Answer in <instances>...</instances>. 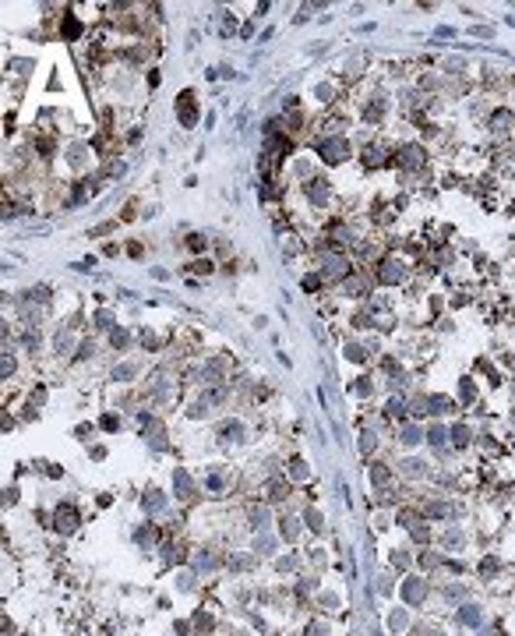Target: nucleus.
<instances>
[{"instance_id": "nucleus-4", "label": "nucleus", "mask_w": 515, "mask_h": 636, "mask_svg": "<svg viewBox=\"0 0 515 636\" xmlns=\"http://www.w3.org/2000/svg\"><path fill=\"white\" fill-rule=\"evenodd\" d=\"M423 594H427V583H423L420 576H410V580L402 583V597L410 601V604H420V601H423Z\"/></svg>"}, {"instance_id": "nucleus-21", "label": "nucleus", "mask_w": 515, "mask_h": 636, "mask_svg": "<svg viewBox=\"0 0 515 636\" xmlns=\"http://www.w3.org/2000/svg\"><path fill=\"white\" fill-rule=\"evenodd\" d=\"M388 414H396V417H406V403H402V400H392V403H388Z\"/></svg>"}, {"instance_id": "nucleus-33", "label": "nucleus", "mask_w": 515, "mask_h": 636, "mask_svg": "<svg viewBox=\"0 0 515 636\" xmlns=\"http://www.w3.org/2000/svg\"><path fill=\"white\" fill-rule=\"evenodd\" d=\"M307 636H328V629H325V626H311Z\"/></svg>"}, {"instance_id": "nucleus-6", "label": "nucleus", "mask_w": 515, "mask_h": 636, "mask_svg": "<svg viewBox=\"0 0 515 636\" xmlns=\"http://www.w3.org/2000/svg\"><path fill=\"white\" fill-rule=\"evenodd\" d=\"M402 166H406V170H420V166H423V148L420 145H402Z\"/></svg>"}, {"instance_id": "nucleus-20", "label": "nucleus", "mask_w": 515, "mask_h": 636, "mask_svg": "<svg viewBox=\"0 0 515 636\" xmlns=\"http://www.w3.org/2000/svg\"><path fill=\"white\" fill-rule=\"evenodd\" d=\"M96 322H99V329H113V315H110V311H99Z\"/></svg>"}, {"instance_id": "nucleus-17", "label": "nucleus", "mask_w": 515, "mask_h": 636, "mask_svg": "<svg viewBox=\"0 0 515 636\" xmlns=\"http://www.w3.org/2000/svg\"><path fill=\"white\" fill-rule=\"evenodd\" d=\"M402 474H410V477H420V474H423V463H420V460H410V463H402Z\"/></svg>"}, {"instance_id": "nucleus-25", "label": "nucleus", "mask_w": 515, "mask_h": 636, "mask_svg": "<svg viewBox=\"0 0 515 636\" xmlns=\"http://www.w3.org/2000/svg\"><path fill=\"white\" fill-rule=\"evenodd\" d=\"M317 286H321V276H314V272L304 276V290H317Z\"/></svg>"}, {"instance_id": "nucleus-7", "label": "nucleus", "mask_w": 515, "mask_h": 636, "mask_svg": "<svg viewBox=\"0 0 515 636\" xmlns=\"http://www.w3.org/2000/svg\"><path fill=\"white\" fill-rule=\"evenodd\" d=\"M173 488H177L180 498H194V484H191L187 470H177V474H173Z\"/></svg>"}, {"instance_id": "nucleus-13", "label": "nucleus", "mask_w": 515, "mask_h": 636, "mask_svg": "<svg viewBox=\"0 0 515 636\" xmlns=\"http://www.w3.org/2000/svg\"><path fill=\"white\" fill-rule=\"evenodd\" d=\"M420 442V431L413 428V424H410V428H402V445H416Z\"/></svg>"}, {"instance_id": "nucleus-16", "label": "nucleus", "mask_w": 515, "mask_h": 636, "mask_svg": "<svg viewBox=\"0 0 515 636\" xmlns=\"http://www.w3.org/2000/svg\"><path fill=\"white\" fill-rule=\"evenodd\" d=\"M187 248H191V251H198V254H201V251H205L208 244H205V237H201V233H191V237H187Z\"/></svg>"}, {"instance_id": "nucleus-18", "label": "nucleus", "mask_w": 515, "mask_h": 636, "mask_svg": "<svg viewBox=\"0 0 515 636\" xmlns=\"http://www.w3.org/2000/svg\"><path fill=\"white\" fill-rule=\"evenodd\" d=\"M452 438H456V445H466V442H469V428L456 424V428H452Z\"/></svg>"}, {"instance_id": "nucleus-22", "label": "nucleus", "mask_w": 515, "mask_h": 636, "mask_svg": "<svg viewBox=\"0 0 515 636\" xmlns=\"http://www.w3.org/2000/svg\"><path fill=\"white\" fill-rule=\"evenodd\" d=\"M371 481H374V484H385V481H388V470H385V466H374V470H371Z\"/></svg>"}, {"instance_id": "nucleus-10", "label": "nucleus", "mask_w": 515, "mask_h": 636, "mask_svg": "<svg viewBox=\"0 0 515 636\" xmlns=\"http://www.w3.org/2000/svg\"><path fill=\"white\" fill-rule=\"evenodd\" d=\"M491 124H494V131H508V124H512V113H508V110H497Z\"/></svg>"}, {"instance_id": "nucleus-27", "label": "nucleus", "mask_w": 515, "mask_h": 636, "mask_svg": "<svg viewBox=\"0 0 515 636\" xmlns=\"http://www.w3.org/2000/svg\"><path fill=\"white\" fill-rule=\"evenodd\" d=\"M346 357H350V360H363V357H367V354H363V350H360V346H346Z\"/></svg>"}, {"instance_id": "nucleus-32", "label": "nucleus", "mask_w": 515, "mask_h": 636, "mask_svg": "<svg viewBox=\"0 0 515 636\" xmlns=\"http://www.w3.org/2000/svg\"><path fill=\"white\" fill-rule=\"evenodd\" d=\"M191 269H194V272H212V262H194Z\"/></svg>"}, {"instance_id": "nucleus-28", "label": "nucleus", "mask_w": 515, "mask_h": 636, "mask_svg": "<svg viewBox=\"0 0 515 636\" xmlns=\"http://www.w3.org/2000/svg\"><path fill=\"white\" fill-rule=\"evenodd\" d=\"M290 474H293V477H307V470H304V463H300V460L290 463Z\"/></svg>"}, {"instance_id": "nucleus-5", "label": "nucleus", "mask_w": 515, "mask_h": 636, "mask_svg": "<svg viewBox=\"0 0 515 636\" xmlns=\"http://www.w3.org/2000/svg\"><path fill=\"white\" fill-rule=\"evenodd\" d=\"M74 527H78V512H74V506H60V509H57V530L71 534Z\"/></svg>"}, {"instance_id": "nucleus-30", "label": "nucleus", "mask_w": 515, "mask_h": 636, "mask_svg": "<svg viewBox=\"0 0 515 636\" xmlns=\"http://www.w3.org/2000/svg\"><path fill=\"white\" fill-rule=\"evenodd\" d=\"M360 449H363V452H371V449H374V431H367V435H363V442H360Z\"/></svg>"}, {"instance_id": "nucleus-2", "label": "nucleus", "mask_w": 515, "mask_h": 636, "mask_svg": "<svg viewBox=\"0 0 515 636\" xmlns=\"http://www.w3.org/2000/svg\"><path fill=\"white\" fill-rule=\"evenodd\" d=\"M177 117L184 127H194L198 124V103H194V88H184V92L177 96Z\"/></svg>"}, {"instance_id": "nucleus-9", "label": "nucleus", "mask_w": 515, "mask_h": 636, "mask_svg": "<svg viewBox=\"0 0 515 636\" xmlns=\"http://www.w3.org/2000/svg\"><path fill=\"white\" fill-rule=\"evenodd\" d=\"M240 435H244V424H240V421L219 424V438H222V442H233V438H240Z\"/></svg>"}, {"instance_id": "nucleus-8", "label": "nucleus", "mask_w": 515, "mask_h": 636, "mask_svg": "<svg viewBox=\"0 0 515 636\" xmlns=\"http://www.w3.org/2000/svg\"><path fill=\"white\" fill-rule=\"evenodd\" d=\"M307 194H311L314 205H325V202H328V180H311V184H307Z\"/></svg>"}, {"instance_id": "nucleus-23", "label": "nucleus", "mask_w": 515, "mask_h": 636, "mask_svg": "<svg viewBox=\"0 0 515 636\" xmlns=\"http://www.w3.org/2000/svg\"><path fill=\"white\" fill-rule=\"evenodd\" d=\"M131 375H134V364H124V368H117V371H113L117 382H124V378H131Z\"/></svg>"}, {"instance_id": "nucleus-1", "label": "nucleus", "mask_w": 515, "mask_h": 636, "mask_svg": "<svg viewBox=\"0 0 515 636\" xmlns=\"http://www.w3.org/2000/svg\"><path fill=\"white\" fill-rule=\"evenodd\" d=\"M317 156H321L325 163H342L346 156H350V142L339 138V134H332V138H321V142H317Z\"/></svg>"}, {"instance_id": "nucleus-24", "label": "nucleus", "mask_w": 515, "mask_h": 636, "mask_svg": "<svg viewBox=\"0 0 515 636\" xmlns=\"http://www.w3.org/2000/svg\"><path fill=\"white\" fill-rule=\"evenodd\" d=\"M307 523H311L314 530H321V512H317V509H307Z\"/></svg>"}, {"instance_id": "nucleus-26", "label": "nucleus", "mask_w": 515, "mask_h": 636, "mask_svg": "<svg viewBox=\"0 0 515 636\" xmlns=\"http://www.w3.org/2000/svg\"><path fill=\"white\" fill-rule=\"evenodd\" d=\"M427 438H431V445H441V442H445V431H441V428H431Z\"/></svg>"}, {"instance_id": "nucleus-29", "label": "nucleus", "mask_w": 515, "mask_h": 636, "mask_svg": "<svg viewBox=\"0 0 515 636\" xmlns=\"http://www.w3.org/2000/svg\"><path fill=\"white\" fill-rule=\"evenodd\" d=\"M282 523H286V527H282V530H286V537H290V541H293V537H297V520L290 516V520H282Z\"/></svg>"}, {"instance_id": "nucleus-11", "label": "nucleus", "mask_w": 515, "mask_h": 636, "mask_svg": "<svg viewBox=\"0 0 515 636\" xmlns=\"http://www.w3.org/2000/svg\"><path fill=\"white\" fill-rule=\"evenodd\" d=\"M78 32H81V25H78V18H74V14H67V18H64V36H67V39H74Z\"/></svg>"}, {"instance_id": "nucleus-15", "label": "nucleus", "mask_w": 515, "mask_h": 636, "mask_svg": "<svg viewBox=\"0 0 515 636\" xmlns=\"http://www.w3.org/2000/svg\"><path fill=\"white\" fill-rule=\"evenodd\" d=\"M459 622H466V626H476V622H480V612H476V608H466V612H459Z\"/></svg>"}, {"instance_id": "nucleus-14", "label": "nucleus", "mask_w": 515, "mask_h": 636, "mask_svg": "<svg viewBox=\"0 0 515 636\" xmlns=\"http://www.w3.org/2000/svg\"><path fill=\"white\" fill-rule=\"evenodd\" d=\"M145 509H148V512H159V509H162V498H159V491H148V498H145Z\"/></svg>"}, {"instance_id": "nucleus-3", "label": "nucleus", "mask_w": 515, "mask_h": 636, "mask_svg": "<svg viewBox=\"0 0 515 636\" xmlns=\"http://www.w3.org/2000/svg\"><path fill=\"white\" fill-rule=\"evenodd\" d=\"M402 276H406L402 262H399V258H385V262H381V272H377V283L388 286V283H399Z\"/></svg>"}, {"instance_id": "nucleus-19", "label": "nucleus", "mask_w": 515, "mask_h": 636, "mask_svg": "<svg viewBox=\"0 0 515 636\" xmlns=\"http://www.w3.org/2000/svg\"><path fill=\"white\" fill-rule=\"evenodd\" d=\"M459 396H462L466 403H473V396H476V392H473V385H469V378H462V385H459Z\"/></svg>"}, {"instance_id": "nucleus-31", "label": "nucleus", "mask_w": 515, "mask_h": 636, "mask_svg": "<svg viewBox=\"0 0 515 636\" xmlns=\"http://www.w3.org/2000/svg\"><path fill=\"white\" fill-rule=\"evenodd\" d=\"M11 371H14V357L7 354V357H4V378H11Z\"/></svg>"}, {"instance_id": "nucleus-12", "label": "nucleus", "mask_w": 515, "mask_h": 636, "mask_svg": "<svg viewBox=\"0 0 515 636\" xmlns=\"http://www.w3.org/2000/svg\"><path fill=\"white\" fill-rule=\"evenodd\" d=\"M110 343L117 346V350H124V346L131 343V336H127V332H124V329H113V336H110Z\"/></svg>"}]
</instances>
